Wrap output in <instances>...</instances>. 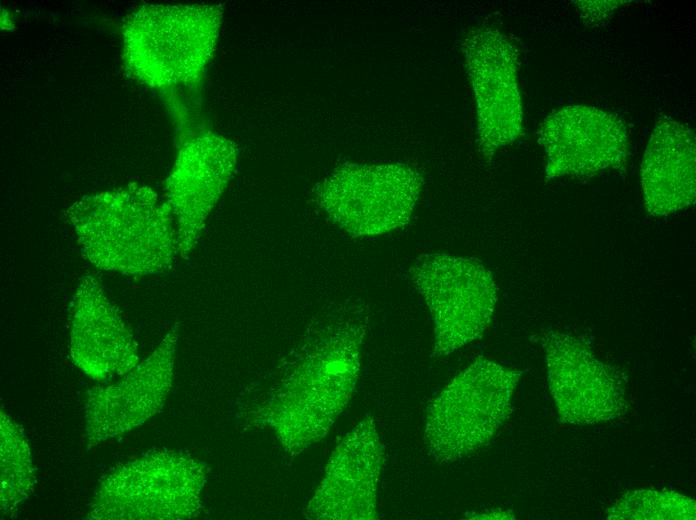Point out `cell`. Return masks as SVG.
<instances>
[{"label": "cell", "instance_id": "cell-3", "mask_svg": "<svg viewBox=\"0 0 696 520\" xmlns=\"http://www.w3.org/2000/svg\"><path fill=\"white\" fill-rule=\"evenodd\" d=\"M221 5H144L123 24L127 69L154 88L195 86L211 59Z\"/></svg>", "mask_w": 696, "mask_h": 520}, {"label": "cell", "instance_id": "cell-4", "mask_svg": "<svg viewBox=\"0 0 696 520\" xmlns=\"http://www.w3.org/2000/svg\"><path fill=\"white\" fill-rule=\"evenodd\" d=\"M522 372L479 358L430 403L424 441L439 463L459 460L488 443L511 412Z\"/></svg>", "mask_w": 696, "mask_h": 520}, {"label": "cell", "instance_id": "cell-10", "mask_svg": "<svg viewBox=\"0 0 696 520\" xmlns=\"http://www.w3.org/2000/svg\"><path fill=\"white\" fill-rule=\"evenodd\" d=\"M546 155V179L592 176L624 168L629 138L617 115L586 105H570L549 114L537 131Z\"/></svg>", "mask_w": 696, "mask_h": 520}, {"label": "cell", "instance_id": "cell-5", "mask_svg": "<svg viewBox=\"0 0 696 520\" xmlns=\"http://www.w3.org/2000/svg\"><path fill=\"white\" fill-rule=\"evenodd\" d=\"M207 467L186 453L149 451L110 472L94 496L88 518L154 520L195 517Z\"/></svg>", "mask_w": 696, "mask_h": 520}, {"label": "cell", "instance_id": "cell-17", "mask_svg": "<svg viewBox=\"0 0 696 520\" xmlns=\"http://www.w3.org/2000/svg\"><path fill=\"white\" fill-rule=\"evenodd\" d=\"M693 499L672 491L640 489L618 499L606 511L607 519L694 520Z\"/></svg>", "mask_w": 696, "mask_h": 520}, {"label": "cell", "instance_id": "cell-19", "mask_svg": "<svg viewBox=\"0 0 696 520\" xmlns=\"http://www.w3.org/2000/svg\"><path fill=\"white\" fill-rule=\"evenodd\" d=\"M8 16H10V13L2 9L1 26L3 29H10L13 27L12 19H9Z\"/></svg>", "mask_w": 696, "mask_h": 520}, {"label": "cell", "instance_id": "cell-12", "mask_svg": "<svg viewBox=\"0 0 696 520\" xmlns=\"http://www.w3.org/2000/svg\"><path fill=\"white\" fill-rule=\"evenodd\" d=\"M542 343L549 388L562 422L596 424L625 412L623 387L615 373L580 340L550 331Z\"/></svg>", "mask_w": 696, "mask_h": 520}, {"label": "cell", "instance_id": "cell-8", "mask_svg": "<svg viewBox=\"0 0 696 520\" xmlns=\"http://www.w3.org/2000/svg\"><path fill=\"white\" fill-rule=\"evenodd\" d=\"M462 52L476 102L478 149L489 160L522 134L519 50L498 29L477 27L464 37Z\"/></svg>", "mask_w": 696, "mask_h": 520}, {"label": "cell", "instance_id": "cell-14", "mask_svg": "<svg viewBox=\"0 0 696 520\" xmlns=\"http://www.w3.org/2000/svg\"><path fill=\"white\" fill-rule=\"evenodd\" d=\"M70 356L96 381L126 375L139 364L131 330L92 275L82 277L72 299Z\"/></svg>", "mask_w": 696, "mask_h": 520}, {"label": "cell", "instance_id": "cell-7", "mask_svg": "<svg viewBox=\"0 0 696 520\" xmlns=\"http://www.w3.org/2000/svg\"><path fill=\"white\" fill-rule=\"evenodd\" d=\"M409 278L434 324V355H449L480 338L497 302L492 273L478 260L446 253L420 256Z\"/></svg>", "mask_w": 696, "mask_h": 520}, {"label": "cell", "instance_id": "cell-1", "mask_svg": "<svg viewBox=\"0 0 696 520\" xmlns=\"http://www.w3.org/2000/svg\"><path fill=\"white\" fill-rule=\"evenodd\" d=\"M368 320L357 300L319 313L284 356L267 390L256 396L246 420L273 429L294 455L325 437L358 381Z\"/></svg>", "mask_w": 696, "mask_h": 520}, {"label": "cell", "instance_id": "cell-18", "mask_svg": "<svg viewBox=\"0 0 696 520\" xmlns=\"http://www.w3.org/2000/svg\"><path fill=\"white\" fill-rule=\"evenodd\" d=\"M578 6L583 21L591 22L602 21L617 7L628 3V1H574Z\"/></svg>", "mask_w": 696, "mask_h": 520}, {"label": "cell", "instance_id": "cell-11", "mask_svg": "<svg viewBox=\"0 0 696 520\" xmlns=\"http://www.w3.org/2000/svg\"><path fill=\"white\" fill-rule=\"evenodd\" d=\"M177 341L176 323L155 350L121 381L87 392L88 448L140 426L162 409L173 381Z\"/></svg>", "mask_w": 696, "mask_h": 520}, {"label": "cell", "instance_id": "cell-6", "mask_svg": "<svg viewBox=\"0 0 696 520\" xmlns=\"http://www.w3.org/2000/svg\"><path fill=\"white\" fill-rule=\"evenodd\" d=\"M424 178L403 163H344L314 188V201L352 237H373L405 227Z\"/></svg>", "mask_w": 696, "mask_h": 520}, {"label": "cell", "instance_id": "cell-16", "mask_svg": "<svg viewBox=\"0 0 696 520\" xmlns=\"http://www.w3.org/2000/svg\"><path fill=\"white\" fill-rule=\"evenodd\" d=\"M1 432V511L8 514L26 500L35 484L28 441L20 425L4 412Z\"/></svg>", "mask_w": 696, "mask_h": 520}, {"label": "cell", "instance_id": "cell-2", "mask_svg": "<svg viewBox=\"0 0 696 520\" xmlns=\"http://www.w3.org/2000/svg\"><path fill=\"white\" fill-rule=\"evenodd\" d=\"M84 257L129 276L172 268L178 252L170 206L150 187L130 183L86 195L66 212Z\"/></svg>", "mask_w": 696, "mask_h": 520}, {"label": "cell", "instance_id": "cell-13", "mask_svg": "<svg viewBox=\"0 0 696 520\" xmlns=\"http://www.w3.org/2000/svg\"><path fill=\"white\" fill-rule=\"evenodd\" d=\"M384 447L371 416L337 445L323 479L306 507V516L327 520L377 519V489Z\"/></svg>", "mask_w": 696, "mask_h": 520}, {"label": "cell", "instance_id": "cell-9", "mask_svg": "<svg viewBox=\"0 0 696 520\" xmlns=\"http://www.w3.org/2000/svg\"><path fill=\"white\" fill-rule=\"evenodd\" d=\"M237 158L236 144L213 132L190 136L181 143L164 190L183 259L198 244L208 216L234 174Z\"/></svg>", "mask_w": 696, "mask_h": 520}, {"label": "cell", "instance_id": "cell-15", "mask_svg": "<svg viewBox=\"0 0 696 520\" xmlns=\"http://www.w3.org/2000/svg\"><path fill=\"white\" fill-rule=\"evenodd\" d=\"M644 204L649 214L665 216L696 198L694 131L668 116L654 126L641 163Z\"/></svg>", "mask_w": 696, "mask_h": 520}]
</instances>
